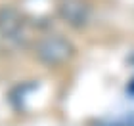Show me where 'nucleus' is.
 <instances>
[{"mask_svg":"<svg viewBox=\"0 0 134 126\" xmlns=\"http://www.w3.org/2000/svg\"><path fill=\"white\" fill-rule=\"evenodd\" d=\"M75 48L62 34H46L35 44V53L48 67H59L73 57Z\"/></svg>","mask_w":134,"mask_h":126,"instance_id":"obj_1","label":"nucleus"},{"mask_svg":"<svg viewBox=\"0 0 134 126\" xmlns=\"http://www.w3.org/2000/svg\"><path fill=\"white\" fill-rule=\"evenodd\" d=\"M59 17L67 23V25L81 29L90 21V6L84 2V0H63L59 4Z\"/></svg>","mask_w":134,"mask_h":126,"instance_id":"obj_2","label":"nucleus"},{"mask_svg":"<svg viewBox=\"0 0 134 126\" xmlns=\"http://www.w3.org/2000/svg\"><path fill=\"white\" fill-rule=\"evenodd\" d=\"M25 31L23 15L15 8H2L0 10V37L10 42L21 40V34Z\"/></svg>","mask_w":134,"mask_h":126,"instance_id":"obj_3","label":"nucleus"}]
</instances>
